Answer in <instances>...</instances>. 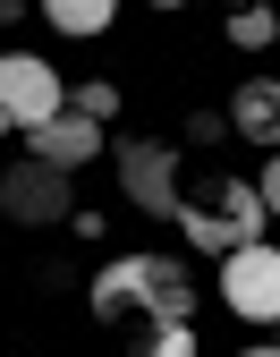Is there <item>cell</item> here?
<instances>
[{
    "label": "cell",
    "mask_w": 280,
    "mask_h": 357,
    "mask_svg": "<svg viewBox=\"0 0 280 357\" xmlns=\"http://www.w3.org/2000/svg\"><path fill=\"white\" fill-rule=\"evenodd\" d=\"M221 298L238 306L247 324H272L280 315V255L255 238V247H229V273H221Z\"/></svg>",
    "instance_id": "6da1fadb"
},
{
    "label": "cell",
    "mask_w": 280,
    "mask_h": 357,
    "mask_svg": "<svg viewBox=\"0 0 280 357\" xmlns=\"http://www.w3.org/2000/svg\"><path fill=\"white\" fill-rule=\"evenodd\" d=\"M26 137H34V162H52V170H77V162L102 153V128L77 119V111H52L42 128H26Z\"/></svg>",
    "instance_id": "5b68a950"
},
{
    "label": "cell",
    "mask_w": 280,
    "mask_h": 357,
    "mask_svg": "<svg viewBox=\"0 0 280 357\" xmlns=\"http://www.w3.org/2000/svg\"><path fill=\"white\" fill-rule=\"evenodd\" d=\"M42 17H52L60 34H102L111 26V0H42Z\"/></svg>",
    "instance_id": "ba28073f"
},
{
    "label": "cell",
    "mask_w": 280,
    "mask_h": 357,
    "mask_svg": "<svg viewBox=\"0 0 280 357\" xmlns=\"http://www.w3.org/2000/svg\"><path fill=\"white\" fill-rule=\"evenodd\" d=\"M0 111H9V128H42L60 111V77L42 68L34 52H9V60H0Z\"/></svg>",
    "instance_id": "7a4b0ae2"
},
{
    "label": "cell",
    "mask_w": 280,
    "mask_h": 357,
    "mask_svg": "<svg viewBox=\"0 0 280 357\" xmlns=\"http://www.w3.org/2000/svg\"><path fill=\"white\" fill-rule=\"evenodd\" d=\"M136 306H153L162 324L187 315V273H178L170 255H136Z\"/></svg>",
    "instance_id": "8992f818"
},
{
    "label": "cell",
    "mask_w": 280,
    "mask_h": 357,
    "mask_svg": "<svg viewBox=\"0 0 280 357\" xmlns=\"http://www.w3.org/2000/svg\"><path fill=\"white\" fill-rule=\"evenodd\" d=\"M0 213H9V221H60V213H68V170L17 162L9 178H0Z\"/></svg>",
    "instance_id": "3957f363"
},
{
    "label": "cell",
    "mask_w": 280,
    "mask_h": 357,
    "mask_svg": "<svg viewBox=\"0 0 280 357\" xmlns=\"http://www.w3.org/2000/svg\"><path fill=\"white\" fill-rule=\"evenodd\" d=\"M229 34H238L247 52H263V43H272L280 26H272V9H247V17H229Z\"/></svg>",
    "instance_id": "8fae6325"
},
{
    "label": "cell",
    "mask_w": 280,
    "mask_h": 357,
    "mask_svg": "<svg viewBox=\"0 0 280 357\" xmlns=\"http://www.w3.org/2000/svg\"><path fill=\"white\" fill-rule=\"evenodd\" d=\"M229 119H238L247 137H272V119H280V85H238V102H229Z\"/></svg>",
    "instance_id": "52a82bcc"
},
{
    "label": "cell",
    "mask_w": 280,
    "mask_h": 357,
    "mask_svg": "<svg viewBox=\"0 0 280 357\" xmlns=\"http://www.w3.org/2000/svg\"><path fill=\"white\" fill-rule=\"evenodd\" d=\"M119 178H127V196L145 204V213H178V153L153 145V137H136L119 153Z\"/></svg>",
    "instance_id": "277c9868"
},
{
    "label": "cell",
    "mask_w": 280,
    "mask_h": 357,
    "mask_svg": "<svg viewBox=\"0 0 280 357\" xmlns=\"http://www.w3.org/2000/svg\"><path fill=\"white\" fill-rule=\"evenodd\" d=\"M255 357H272V349H255Z\"/></svg>",
    "instance_id": "9a60e30c"
},
{
    "label": "cell",
    "mask_w": 280,
    "mask_h": 357,
    "mask_svg": "<svg viewBox=\"0 0 280 357\" xmlns=\"http://www.w3.org/2000/svg\"><path fill=\"white\" fill-rule=\"evenodd\" d=\"M170 221H178V230H187V238H196V247H212V255H229V247H247V238H238V230H229V221H221V213H196V204H178Z\"/></svg>",
    "instance_id": "9c48e42d"
},
{
    "label": "cell",
    "mask_w": 280,
    "mask_h": 357,
    "mask_svg": "<svg viewBox=\"0 0 280 357\" xmlns=\"http://www.w3.org/2000/svg\"><path fill=\"white\" fill-rule=\"evenodd\" d=\"M119 306H136V255L111 264V273L93 281V315H119Z\"/></svg>",
    "instance_id": "30bf717a"
},
{
    "label": "cell",
    "mask_w": 280,
    "mask_h": 357,
    "mask_svg": "<svg viewBox=\"0 0 280 357\" xmlns=\"http://www.w3.org/2000/svg\"><path fill=\"white\" fill-rule=\"evenodd\" d=\"M153 9H178V0H153Z\"/></svg>",
    "instance_id": "5bb4252c"
},
{
    "label": "cell",
    "mask_w": 280,
    "mask_h": 357,
    "mask_svg": "<svg viewBox=\"0 0 280 357\" xmlns=\"http://www.w3.org/2000/svg\"><path fill=\"white\" fill-rule=\"evenodd\" d=\"M111 102H119V94H111V85H77V102H68V111H77V119H93V128H102V119H111Z\"/></svg>",
    "instance_id": "7c38bea8"
},
{
    "label": "cell",
    "mask_w": 280,
    "mask_h": 357,
    "mask_svg": "<svg viewBox=\"0 0 280 357\" xmlns=\"http://www.w3.org/2000/svg\"><path fill=\"white\" fill-rule=\"evenodd\" d=\"M153 357H196V332H187V324H162V340H153Z\"/></svg>",
    "instance_id": "4fadbf2b"
}]
</instances>
